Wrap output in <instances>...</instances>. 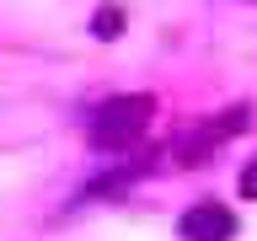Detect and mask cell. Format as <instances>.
<instances>
[{"instance_id":"2","label":"cell","mask_w":257,"mask_h":241,"mask_svg":"<svg viewBox=\"0 0 257 241\" xmlns=\"http://www.w3.org/2000/svg\"><path fill=\"white\" fill-rule=\"evenodd\" d=\"M177 236H182V241H230V236H236V214H230L225 204H214V198H204V204L182 209Z\"/></svg>"},{"instance_id":"3","label":"cell","mask_w":257,"mask_h":241,"mask_svg":"<svg viewBox=\"0 0 257 241\" xmlns=\"http://www.w3.org/2000/svg\"><path fill=\"white\" fill-rule=\"evenodd\" d=\"M96 38H102V43H107V38H118V27H123V11H118V6H102V11H96Z\"/></svg>"},{"instance_id":"4","label":"cell","mask_w":257,"mask_h":241,"mask_svg":"<svg viewBox=\"0 0 257 241\" xmlns=\"http://www.w3.org/2000/svg\"><path fill=\"white\" fill-rule=\"evenodd\" d=\"M241 193H246V198H257V166H246V172H241Z\"/></svg>"},{"instance_id":"1","label":"cell","mask_w":257,"mask_h":241,"mask_svg":"<svg viewBox=\"0 0 257 241\" xmlns=\"http://www.w3.org/2000/svg\"><path fill=\"white\" fill-rule=\"evenodd\" d=\"M150 118H156V96H112V102H102L91 118V145L96 150H128V145L140 140L145 129H150Z\"/></svg>"}]
</instances>
